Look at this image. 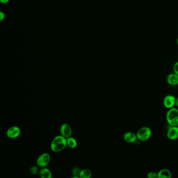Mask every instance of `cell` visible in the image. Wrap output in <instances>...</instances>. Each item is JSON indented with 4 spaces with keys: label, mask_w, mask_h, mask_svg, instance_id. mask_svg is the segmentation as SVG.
<instances>
[{
    "label": "cell",
    "mask_w": 178,
    "mask_h": 178,
    "mask_svg": "<svg viewBox=\"0 0 178 178\" xmlns=\"http://www.w3.org/2000/svg\"><path fill=\"white\" fill-rule=\"evenodd\" d=\"M167 121L172 126H178V109L172 108L169 109L166 114Z\"/></svg>",
    "instance_id": "6da1fadb"
},
{
    "label": "cell",
    "mask_w": 178,
    "mask_h": 178,
    "mask_svg": "<svg viewBox=\"0 0 178 178\" xmlns=\"http://www.w3.org/2000/svg\"><path fill=\"white\" fill-rule=\"evenodd\" d=\"M151 135V129L147 126L141 127L139 130L136 133L137 138L139 141L145 142L150 139Z\"/></svg>",
    "instance_id": "7a4b0ae2"
},
{
    "label": "cell",
    "mask_w": 178,
    "mask_h": 178,
    "mask_svg": "<svg viewBox=\"0 0 178 178\" xmlns=\"http://www.w3.org/2000/svg\"><path fill=\"white\" fill-rule=\"evenodd\" d=\"M50 161V155L48 153H43L37 160V165L41 167H46Z\"/></svg>",
    "instance_id": "3957f363"
},
{
    "label": "cell",
    "mask_w": 178,
    "mask_h": 178,
    "mask_svg": "<svg viewBox=\"0 0 178 178\" xmlns=\"http://www.w3.org/2000/svg\"><path fill=\"white\" fill-rule=\"evenodd\" d=\"M164 105L167 109L172 108L176 104V98L172 95H167L164 99Z\"/></svg>",
    "instance_id": "277c9868"
},
{
    "label": "cell",
    "mask_w": 178,
    "mask_h": 178,
    "mask_svg": "<svg viewBox=\"0 0 178 178\" xmlns=\"http://www.w3.org/2000/svg\"><path fill=\"white\" fill-rule=\"evenodd\" d=\"M21 131L20 129L16 126H13L10 127L7 131V136L11 139H14L20 135Z\"/></svg>",
    "instance_id": "5b68a950"
},
{
    "label": "cell",
    "mask_w": 178,
    "mask_h": 178,
    "mask_svg": "<svg viewBox=\"0 0 178 178\" xmlns=\"http://www.w3.org/2000/svg\"><path fill=\"white\" fill-rule=\"evenodd\" d=\"M167 136L170 140H176L178 139V126H172L168 129L167 133Z\"/></svg>",
    "instance_id": "8992f818"
},
{
    "label": "cell",
    "mask_w": 178,
    "mask_h": 178,
    "mask_svg": "<svg viewBox=\"0 0 178 178\" xmlns=\"http://www.w3.org/2000/svg\"><path fill=\"white\" fill-rule=\"evenodd\" d=\"M60 132L64 138H68L71 135L72 130L70 125L67 123H64L61 126Z\"/></svg>",
    "instance_id": "52a82bcc"
},
{
    "label": "cell",
    "mask_w": 178,
    "mask_h": 178,
    "mask_svg": "<svg viewBox=\"0 0 178 178\" xmlns=\"http://www.w3.org/2000/svg\"><path fill=\"white\" fill-rule=\"evenodd\" d=\"M123 138L124 141L129 143H134L136 141V139H138L136 134L132 132H126L123 136Z\"/></svg>",
    "instance_id": "ba28073f"
},
{
    "label": "cell",
    "mask_w": 178,
    "mask_h": 178,
    "mask_svg": "<svg viewBox=\"0 0 178 178\" xmlns=\"http://www.w3.org/2000/svg\"><path fill=\"white\" fill-rule=\"evenodd\" d=\"M167 81L168 84L172 86H175L178 85V76L175 73H172L168 75L167 77Z\"/></svg>",
    "instance_id": "9c48e42d"
},
{
    "label": "cell",
    "mask_w": 178,
    "mask_h": 178,
    "mask_svg": "<svg viewBox=\"0 0 178 178\" xmlns=\"http://www.w3.org/2000/svg\"><path fill=\"white\" fill-rule=\"evenodd\" d=\"M67 146V141L64 142L60 143L54 145H51V148L54 152H59L63 151Z\"/></svg>",
    "instance_id": "30bf717a"
},
{
    "label": "cell",
    "mask_w": 178,
    "mask_h": 178,
    "mask_svg": "<svg viewBox=\"0 0 178 178\" xmlns=\"http://www.w3.org/2000/svg\"><path fill=\"white\" fill-rule=\"evenodd\" d=\"M158 178H170L172 177V173L169 170L163 169L160 170L158 173Z\"/></svg>",
    "instance_id": "8fae6325"
},
{
    "label": "cell",
    "mask_w": 178,
    "mask_h": 178,
    "mask_svg": "<svg viewBox=\"0 0 178 178\" xmlns=\"http://www.w3.org/2000/svg\"><path fill=\"white\" fill-rule=\"evenodd\" d=\"M39 175L41 178H51L52 177L51 172L48 168L43 167L39 171Z\"/></svg>",
    "instance_id": "7c38bea8"
},
{
    "label": "cell",
    "mask_w": 178,
    "mask_h": 178,
    "mask_svg": "<svg viewBox=\"0 0 178 178\" xmlns=\"http://www.w3.org/2000/svg\"><path fill=\"white\" fill-rule=\"evenodd\" d=\"M92 172L88 169H84L81 170L80 173V178H90L92 176Z\"/></svg>",
    "instance_id": "4fadbf2b"
},
{
    "label": "cell",
    "mask_w": 178,
    "mask_h": 178,
    "mask_svg": "<svg viewBox=\"0 0 178 178\" xmlns=\"http://www.w3.org/2000/svg\"><path fill=\"white\" fill-rule=\"evenodd\" d=\"M67 145H68L69 147L71 148H74L76 147L77 145V141L76 139L73 138H67Z\"/></svg>",
    "instance_id": "5bb4252c"
},
{
    "label": "cell",
    "mask_w": 178,
    "mask_h": 178,
    "mask_svg": "<svg viewBox=\"0 0 178 178\" xmlns=\"http://www.w3.org/2000/svg\"><path fill=\"white\" fill-rule=\"evenodd\" d=\"M81 172V169L78 167H74L72 171L74 178H80Z\"/></svg>",
    "instance_id": "9a60e30c"
},
{
    "label": "cell",
    "mask_w": 178,
    "mask_h": 178,
    "mask_svg": "<svg viewBox=\"0 0 178 178\" xmlns=\"http://www.w3.org/2000/svg\"><path fill=\"white\" fill-rule=\"evenodd\" d=\"M30 172L31 173H32V175H36L39 172V169L37 166H32L30 169Z\"/></svg>",
    "instance_id": "2e32d148"
},
{
    "label": "cell",
    "mask_w": 178,
    "mask_h": 178,
    "mask_svg": "<svg viewBox=\"0 0 178 178\" xmlns=\"http://www.w3.org/2000/svg\"><path fill=\"white\" fill-rule=\"evenodd\" d=\"M147 176L148 178H158V174L155 172H149V173H147Z\"/></svg>",
    "instance_id": "e0dca14e"
},
{
    "label": "cell",
    "mask_w": 178,
    "mask_h": 178,
    "mask_svg": "<svg viewBox=\"0 0 178 178\" xmlns=\"http://www.w3.org/2000/svg\"><path fill=\"white\" fill-rule=\"evenodd\" d=\"M173 69L174 73L178 76V61L176 62V63H175L173 65Z\"/></svg>",
    "instance_id": "ac0fdd59"
},
{
    "label": "cell",
    "mask_w": 178,
    "mask_h": 178,
    "mask_svg": "<svg viewBox=\"0 0 178 178\" xmlns=\"http://www.w3.org/2000/svg\"><path fill=\"white\" fill-rule=\"evenodd\" d=\"M5 18V14L3 12H0V20L2 21Z\"/></svg>",
    "instance_id": "d6986e66"
},
{
    "label": "cell",
    "mask_w": 178,
    "mask_h": 178,
    "mask_svg": "<svg viewBox=\"0 0 178 178\" xmlns=\"http://www.w3.org/2000/svg\"><path fill=\"white\" fill-rule=\"evenodd\" d=\"M9 1V0H1V2L2 3H7Z\"/></svg>",
    "instance_id": "ffe728a7"
},
{
    "label": "cell",
    "mask_w": 178,
    "mask_h": 178,
    "mask_svg": "<svg viewBox=\"0 0 178 178\" xmlns=\"http://www.w3.org/2000/svg\"><path fill=\"white\" fill-rule=\"evenodd\" d=\"M176 105L178 108V97L176 98Z\"/></svg>",
    "instance_id": "44dd1931"
},
{
    "label": "cell",
    "mask_w": 178,
    "mask_h": 178,
    "mask_svg": "<svg viewBox=\"0 0 178 178\" xmlns=\"http://www.w3.org/2000/svg\"><path fill=\"white\" fill-rule=\"evenodd\" d=\"M176 43L178 45V37L177 38V39H176Z\"/></svg>",
    "instance_id": "7402d4cb"
},
{
    "label": "cell",
    "mask_w": 178,
    "mask_h": 178,
    "mask_svg": "<svg viewBox=\"0 0 178 178\" xmlns=\"http://www.w3.org/2000/svg\"></svg>",
    "instance_id": "603a6c76"
},
{
    "label": "cell",
    "mask_w": 178,
    "mask_h": 178,
    "mask_svg": "<svg viewBox=\"0 0 178 178\" xmlns=\"http://www.w3.org/2000/svg\"></svg>",
    "instance_id": "cb8c5ba5"
}]
</instances>
